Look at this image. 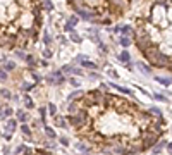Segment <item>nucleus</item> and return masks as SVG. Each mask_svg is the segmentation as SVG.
<instances>
[{
    "label": "nucleus",
    "instance_id": "1",
    "mask_svg": "<svg viewBox=\"0 0 172 155\" xmlns=\"http://www.w3.org/2000/svg\"><path fill=\"white\" fill-rule=\"evenodd\" d=\"M65 121L84 145L110 155L148 152L162 141L167 129L164 116L143 109L127 97L107 91L105 85L71 100Z\"/></svg>",
    "mask_w": 172,
    "mask_h": 155
},
{
    "label": "nucleus",
    "instance_id": "2",
    "mask_svg": "<svg viewBox=\"0 0 172 155\" xmlns=\"http://www.w3.org/2000/svg\"><path fill=\"white\" fill-rule=\"evenodd\" d=\"M133 43L157 69L172 72V0H152L134 19Z\"/></svg>",
    "mask_w": 172,
    "mask_h": 155
},
{
    "label": "nucleus",
    "instance_id": "3",
    "mask_svg": "<svg viewBox=\"0 0 172 155\" xmlns=\"http://www.w3.org/2000/svg\"><path fill=\"white\" fill-rule=\"evenodd\" d=\"M41 12V0H0V48H31L40 40Z\"/></svg>",
    "mask_w": 172,
    "mask_h": 155
},
{
    "label": "nucleus",
    "instance_id": "4",
    "mask_svg": "<svg viewBox=\"0 0 172 155\" xmlns=\"http://www.w3.org/2000/svg\"><path fill=\"white\" fill-rule=\"evenodd\" d=\"M78 17L95 24H112L131 7L133 0H67Z\"/></svg>",
    "mask_w": 172,
    "mask_h": 155
},
{
    "label": "nucleus",
    "instance_id": "5",
    "mask_svg": "<svg viewBox=\"0 0 172 155\" xmlns=\"http://www.w3.org/2000/svg\"><path fill=\"white\" fill-rule=\"evenodd\" d=\"M17 126H19V121H17L16 117H9V119H5V124H3L5 133H12V135H14V131L17 129Z\"/></svg>",
    "mask_w": 172,
    "mask_h": 155
},
{
    "label": "nucleus",
    "instance_id": "6",
    "mask_svg": "<svg viewBox=\"0 0 172 155\" xmlns=\"http://www.w3.org/2000/svg\"><path fill=\"white\" fill-rule=\"evenodd\" d=\"M52 121H53V126L55 128H62V129H65L67 128V121H65V117H62V116H59V114H55L53 117H52Z\"/></svg>",
    "mask_w": 172,
    "mask_h": 155
},
{
    "label": "nucleus",
    "instance_id": "7",
    "mask_svg": "<svg viewBox=\"0 0 172 155\" xmlns=\"http://www.w3.org/2000/svg\"><path fill=\"white\" fill-rule=\"evenodd\" d=\"M12 114H14V109H12V107H9V105L0 107V121H5V119L12 117Z\"/></svg>",
    "mask_w": 172,
    "mask_h": 155
},
{
    "label": "nucleus",
    "instance_id": "8",
    "mask_svg": "<svg viewBox=\"0 0 172 155\" xmlns=\"http://www.w3.org/2000/svg\"><path fill=\"white\" fill-rule=\"evenodd\" d=\"M22 155H55L48 150H41V148H28Z\"/></svg>",
    "mask_w": 172,
    "mask_h": 155
},
{
    "label": "nucleus",
    "instance_id": "9",
    "mask_svg": "<svg viewBox=\"0 0 172 155\" xmlns=\"http://www.w3.org/2000/svg\"><path fill=\"white\" fill-rule=\"evenodd\" d=\"M17 121H19V123H22V124H26V123L29 121V114L19 109V110H17Z\"/></svg>",
    "mask_w": 172,
    "mask_h": 155
},
{
    "label": "nucleus",
    "instance_id": "10",
    "mask_svg": "<svg viewBox=\"0 0 172 155\" xmlns=\"http://www.w3.org/2000/svg\"><path fill=\"white\" fill-rule=\"evenodd\" d=\"M43 129H45V135H47V136H48V138H52V140H55V138H59V136H57V133H55V129H53V128H50V126H45V128H43Z\"/></svg>",
    "mask_w": 172,
    "mask_h": 155
},
{
    "label": "nucleus",
    "instance_id": "11",
    "mask_svg": "<svg viewBox=\"0 0 172 155\" xmlns=\"http://www.w3.org/2000/svg\"><path fill=\"white\" fill-rule=\"evenodd\" d=\"M24 107H26L28 110L34 107V102H33V98H31L29 95H24Z\"/></svg>",
    "mask_w": 172,
    "mask_h": 155
},
{
    "label": "nucleus",
    "instance_id": "12",
    "mask_svg": "<svg viewBox=\"0 0 172 155\" xmlns=\"http://www.w3.org/2000/svg\"><path fill=\"white\" fill-rule=\"evenodd\" d=\"M24 60H26V64H28L29 67H36V59H34V57H33L31 53H28Z\"/></svg>",
    "mask_w": 172,
    "mask_h": 155
},
{
    "label": "nucleus",
    "instance_id": "13",
    "mask_svg": "<svg viewBox=\"0 0 172 155\" xmlns=\"http://www.w3.org/2000/svg\"><path fill=\"white\" fill-rule=\"evenodd\" d=\"M14 69H16V62L7 60V62L3 64V71H5V72H10V71H14Z\"/></svg>",
    "mask_w": 172,
    "mask_h": 155
},
{
    "label": "nucleus",
    "instance_id": "14",
    "mask_svg": "<svg viewBox=\"0 0 172 155\" xmlns=\"http://www.w3.org/2000/svg\"><path fill=\"white\" fill-rule=\"evenodd\" d=\"M21 133H22L26 138H29V136L33 135V133H31V128H29L28 124H21Z\"/></svg>",
    "mask_w": 172,
    "mask_h": 155
},
{
    "label": "nucleus",
    "instance_id": "15",
    "mask_svg": "<svg viewBox=\"0 0 172 155\" xmlns=\"http://www.w3.org/2000/svg\"><path fill=\"white\" fill-rule=\"evenodd\" d=\"M119 59H121L122 62H126V64H131V55H129V52H126V50L119 55Z\"/></svg>",
    "mask_w": 172,
    "mask_h": 155
},
{
    "label": "nucleus",
    "instance_id": "16",
    "mask_svg": "<svg viewBox=\"0 0 172 155\" xmlns=\"http://www.w3.org/2000/svg\"><path fill=\"white\" fill-rule=\"evenodd\" d=\"M0 97L5 98V100H9V98H12V93H10L7 88H2V90H0Z\"/></svg>",
    "mask_w": 172,
    "mask_h": 155
},
{
    "label": "nucleus",
    "instance_id": "17",
    "mask_svg": "<svg viewBox=\"0 0 172 155\" xmlns=\"http://www.w3.org/2000/svg\"><path fill=\"white\" fill-rule=\"evenodd\" d=\"M131 40H133L131 36H122V38H121V45H122V47H129V45L133 43Z\"/></svg>",
    "mask_w": 172,
    "mask_h": 155
},
{
    "label": "nucleus",
    "instance_id": "18",
    "mask_svg": "<svg viewBox=\"0 0 172 155\" xmlns=\"http://www.w3.org/2000/svg\"><path fill=\"white\" fill-rule=\"evenodd\" d=\"M81 66H83V67H88V69H96V64H95V62H90V60H81Z\"/></svg>",
    "mask_w": 172,
    "mask_h": 155
},
{
    "label": "nucleus",
    "instance_id": "19",
    "mask_svg": "<svg viewBox=\"0 0 172 155\" xmlns=\"http://www.w3.org/2000/svg\"><path fill=\"white\" fill-rule=\"evenodd\" d=\"M26 150H28V147H26V145H19V147L14 150V155H22Z\"/></svg>",
    "mask_w": 172,
    "mask_h": 155
},
{
    "label": "nucleus",
    "instance_id": "20",
    "mask_svg": "<svg viewBox=\"0 0 172 155\" xmlns=\"http://www.w3.org/2000/svg\"><path fill=\"white\" fill-rule=\"evenodd\" d=\"M59 141H60L62 147H69V145H71V141H69L67 136H59Z\"/></svg>",
    "mask_w": 172,
    "mask_h": 155
},
{
    "label": "nucleus",
    "instance_id": "21",
    "mask_svg": "<svg viewBox=\"0 0 172 155\" xmlns=\"http://www.w3.org/2000/svg\"><path fill=\"white\" fill-rule=\"evenodd\" d=\"M71 40H72L74 43H81V41H83V40H81V36H79L78 33H74V31L71 33Z\"/></svg>",
    "mask_w": 172,
    "mask_h": 155
},
{
    "label": "nucleus",
    "instance_id": "22",
    "mask_svg": "<svg viewBox=\"0 0 172 155\" xmlns=\"http://www.w3.org/2000/svg\"><path fill=\"white\" fill-rule=\"evenodd\" d=\"M38 112H40L41 123H45V117H47V107H40V109H38Z\"/></svg>",
    "mask_w": 172,
    "mask_h": 155
},
{
    "label": "nucleus",
    "instance_id": "23",
    "mask_svg": "<svg viewBox=\"0 0 172 155\" xmlns=\"http://www.w3.org/2000/svg\"><path fill=\"white\" fill-rule=\"evenodd\" d=\"M43 43H45V45H47V47H48V45H50V43H52V38H50V35H48V33H47V31H45V33H43Z\"/></svg>",
    "mask_w": 172,
    "mask_h": 155
},
{
    "label": "nucleus",
    "instance_id": "24",
    "mask_svg": "<svg viewBox=\"0 0 172 155\" xmlns=\"http://www.w3.org/2000/svg\"><path fill=\"white\" fill-rule=\"evenodd\" d=\"M47 109L50 110V114H52V117H53V116L57 114V107H55V104H48V105H47Z\"/></svg>",
    "mask_w": 172,
    "mask_h": 155
},
{
    "label": "nucleus",
    "instance_id": "25",
    "mask_svg": "<svg viewBox=\"0 0 172 155\" xmlns=\"http://www.w3.org/2000/svg\"><path fill=\"white\" fill-rule=\"evenodd\" d=\"M67 24H71V26L74 28V26L78 24V16H71V17H69V21H67Z\"/></svg>",
    "mask_w": 172,
    "mask_h": 155
},
{
    "label": "nucleus",
    "instance_id": "26",
    "mask_svg": "<svg viewBox=\"0 0 172 155\" xmlns=\"http://www.w3.org/2000/svg\"><path fill=\"white\" fill-rule=\"evenodd\" d=\"M62 72H65V74H67V72H69V74H74V67H72V66H64V67H62Z\"/></svg>",
    "mask_w": 172,
    "mask_h": 155
},
{
    "label": "nucleus",
    "instance_id": "27",
    "mask_svg": "<svg viewBox=\"0 0 172 155\" xmlns=\"http://www.w3.org/2000/svg\"><path fill=\"white\" fill-rule=\"evenodd\" d=\"M69 83L74 86V88H79V81H78V78H74V76H71L69 78Z\"/></svg>",
    "mask_w": 172,
    "mask_h": 155
},
{
    "label": "nucleus",
    "instance_id": "28",
    "mask_svg": "<svg viewBox=\"0 0 172 155\" xmlns=\"http://www.w3.org/2000/svg\"><path fill=\"white\" fill-rule=\"evenodd\" d=\"M114 88H117L121 93H124V95H131V90H127V88H122V86H115L114 85Z\"/></svg>",
    "mask_w": 172,
    "mask_h": 155
},
{
    "label": "nucleus",
    "instance_id": "29",
    "mask_svg": "<svg viewBox=\"0 0 172 155\" xmlns=\"http://www.w3.org/2000/svg\"><path fill=\"white\" fill-rule=\"evenodd\" d=\"M2 138H3L5 141H10V140H12V133H3V135H2Z\"/></svg>",
    "mask_w": 172,
    "mask_h": 155
},
{
    "label": "nucleus",
    "instance_id": "30",
    "mask_svg": "<svg viewBox=\"0 0 172 155\" xmlns=\"http://www.w3.org/2000/svg\"><path fill=\"white\" fill-rule=\"evenodd\" d=\"M7 78H9V74H7V72H5L3 69H0V79H2V81H5Z\"/></svg>",
    "mask_w": 172,
    "mask_h": 155
},
{
    "label": "nucleus",
    "instance_id": "31",
    "mask_svg": "<svg viewBox=\"0 0 172 155\" xmlns=\"http://www.w3.org/2000/svg\"><path fill=\"white\" fill-rule=\"evenodd\" d=\"M52 55H53V53H52V52H50V50H48V48H47V50H45V52H43V57H45V59H50V57H52Z\"/></svg>",
    "mask_w": 172,
    "mask_h": 155
},
{
    "label": "nucleus",
    "instance_id": "32",
    "mask_svg": "<svg viewBox=\"0 0 172 155\" xmlns=\"http://www.w3.org/2000/svg\"><path fill=\"white\" fill-rule=\"evenodd\" d=\"M31 88H33V85H28V83H24V85H22V91H29Z\"/></svg>",
    "mask_w": 172,
    "mask_h": 155
},
{
    "label": "nucleus",
    "instance_id": "33",
    "mask_svg": "<svg viewBox=\"0 0 172 155\" xmlns=\"http://www.w3.org/2000/svg\"><path fill=\"white\" fill-rule=\"evenodd\" d=\"M2 150H3V155H10V148L9 147H3Z\"/></svg>",
    "mask_w": 172,
    "mask_h": 155
},
{
    "label": "nucleus",
    "instance_id": "34",
    "mask_svg": "<svg viewBox=\"0 0 172 155\" xmlns=\"http://www.w3.org/2000/svg\"><path fill=\"white\" fill-rule=\"evenodd\" d=\"M109 76H112V78H117V72H115V71H112V69H109Z\"/></svg>",
    "mask_w": 172,
    "mask_h": 155
},
{
    "label": "nucleus",
    "instance_id": "35",
    "mask_svg": "<svg viewBox=\"0 0 172 155\" xmlns=\"http://www.w3.org/2000/svg\"><path fill=\"white\" fill-rule=\"evenodd\" d=\"M155 98H157V100H162V102H165V98H164V97H160V95H155Z\"/></svg>",
    "mask_w": 172,
    "mask_h": 155
},
{
    "label": "nucleus",
    "instance_id": "36",
    "mask_svg": "<svg viewBox=\"0 0 172 155\" xmlns=\"http://www.w3.org/2000/svg\"><path fill=\"white\" fill-rule=\"evenodd\" d=\"M167 150H169V154H172V143H167Z\"/></svg>",
    "mask_w": 172,
    "mask_h": 155
}]
</instances>
